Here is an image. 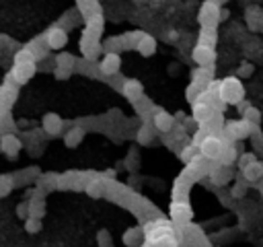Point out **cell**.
I'll return each mask as SVG.
<instances>
[{
  "instance_id": "cell-1",
  "label": "cell",
  "mask_w": 263,
  "mask_h": 247,
  "mask_svg": "<svg viewBox=\"0 0 263 247\" xmlns=\"http://www.w3.org/2000/svg\"><path fill=\"white\" fill-rule=\"evenodd\" d=\"M218 99L226 105H239L245 99V87L239 76H226L218 87Z\"/></svg>"
},
{
  "instance_id": "cell-2",
  "label": "cell",
  "mask_w": 263,
  "mask_h": 247,
  "mask_svg": "<svg viewBox=\"0 0 263 247\" xmlns=\"http://www.w3.org/2000/svg\"><path fill=\"white\" fill-rule=\"evenodd\" d=\"M197 21H199L201 27H212V29H216V25L222 21L220 4H216L214 0H206V2H201L199 11H197Z\"/></svg>"
},
{
  "instance_id": "cell-3",
  "label": "cell",
  "mask_w": 263,
  "mask_h": 247,
  "mask_svg": "<svg viewBox=\"0 0 263 247\" xmlns=\"http://www.w3.org/2000/svg\"><path fill=\"white\" fill-rule=\"evenodd\" d=\"M128 39H130V46L134 48L136 52H140V56H152L154 52H156V39L152 37V35H148L144 31H134V33H130L128 35Z\"/></svg>"
},
{
  "instance_id": "cell-4",
  "label": "cell",
  "mask_w": 263,
  "mask_h": 247,
  "mask_svg": "<svg viewBox=\"0 0 263 247\" xmlns=\"http://www.w3.org/2000/svg\"><path fill=\"white\" fill-rule=\"evenodd\" d=\"M35 70H37V66H35V62H16V64L13 66V70L8 72L6 76V81H11L13 85H25V83H29L33 74H35Z\"/></svg>"
},
{
  "instance_id": "cell-5",
  "label": "cell",
  "mask_w": 263,
  "mask_h": 247,
  "mask_svg": "<svg viewBox=\"0 0 263 247\" xmlns=\"http://www.w3.org/2000/svg\"><path fill=\"white\" fill-rule=\"evenodd\" d=\"M199 148V155L201 157H206V159H218L222 153V148H224V142H222V138H218L216 134H206L204 140L197 144Z\"/></svg>"
},
{
  "instance_id": "cell-6",
  "label": "cell",
  "mask_w": 263,
  "mask_h": 247,
  "mask_svg": "<svg viewBox=\"0 0 263 247\" xmlns=\"http://www.w3.org/2000/svg\"><path fill=\"white\" fill-rule=\"evenodd\" d=\"M191 58L197 66H214V60H216V52L212 46H208V43H197L191 52Z\"/></svg>"
},
{
  "instance_id": "cell-7",
  "label": "cell",
  "mask_w": 263,
  "mask_h": 247,
  "mask_svg": "<svg viewBox=\"0 0 263 247\" xmlns=\"http://www.w3.org/2000/svg\"><path fill=\"white\" fill-rule=\"evenodd\" d=\"M150 124L154 126V130L163 132V134H166V132H171L175 128V124H177V120H175V116H171L169 111L164 109H154L152 111V120Z\"/></svg>"
},
{
  "instance_id": "cell-8",
  "label": "cell",
  "mask_w": 263,
  "mask_h": 247,
  "mask_svg": "<svg viewBox=\"0 0 263 247\" xmlns=\"http://www.w3.org/2000/svg\"><path fill=\"white\" fill-rule=\"evenodd\" d=\"M119 68H121V58H119L117 52H105L103 58H101V62H99L101 74L113 76V74L119 72Z\"/></svg>"
},
{
  "instance_id": "cell-9",
  "label": "cell",
  "mask_w": 263,
  "mask_h": 247,
  "mask_svg": "<svg viewBox=\"0 0 263 247\" xmlns=\"http://www.w3.org/2000/svg\"><path fill=\"white\" fill-rule=\"evenodd\" d=\"M23 142L15 134H2L0 136V153H4L8 159H16V155L21 153Z\"/></svg>"
},
{
  "instance_id": "cell-10",
  "label": "cell",
  "mask_w": 263,
  "mask_h": 247,
  "mask_svg": "<svg viewBox=\"0 0 263 247\" xmlns=\"http://www.w3.org/2000/svg\"><path fill=\"white\" fill-rule=\"evenodd\" d=\"M226 130L230 132V136L234 140H243V138H247L253 134V124L247 122L245 118L241 120H234V122H229V126H226Z\"/></svg>"
},
{
  "instance_id": "cell-11",
  "label": "cell",
  "mask_w": 263,
  "mask_h": 247,
  "mask_svg": "<svg viewBox=\"0 0 263 247\" xmlns=\"http://www.w3.org/2000/svg\"><path fill=\"white\" fill-rule=\"evenodd\" d=\"M121 95H124L126 99H130L132 103H138L144 97V87L140 81H136V78H130V81H126L124 87H121Z\"/></svg>"
},
{
  "instance_id": "cell-12",
  "label": "cell",
  "mask_w": 263,
  "mask_h": 247,
  "mask_svg": "<svg viewBox=\"0 0 263 247\" xmlns=\"http://www.w3.org/2000/svg\"><path fill=\"white\" fill-rule=\"evenodd\" d=\"M46 43L49 50H62L68 43V33L62 27H51L46 33Z\"/></svg>"
},
{
  "instance_id": "cell-13",
  "label": "cell",
  "mask_w": 263,
  "mask_h": 247,
  "mask_svg": "<svg viewBox=\"0 0 263 247\" xmlns=\"http://www.w3.org/2000/svg\"><path fill=\"white\" fill-rule=\"evenodd\" d=\"M41 128H43V132H46V134L58 136L60 132H62V128H64V120L60 118L58 113H46V116H43V120H41Z\"/></svg>"
},
{
  "instance_id": "cell-14",
  "label": "cell",
  "mask_w": 263,
  "mask_h": 247,
  "mask_svg": "<svg viewBox=\"0 0 263 247\" xmlns=\"http://www.w3.org/2000/svg\"><path fill=\"white\" fill-rule=\"evenodd\" d=\"M243 179L247 183H257L263 179V161H255L243 169Z\"/></svg>"
},
{
  "instance_id": "cell-15",
  "label": "cell",
  "mask_w": 263,
  "mask_h": 247,
  "mask_svg": "<svg viewBox=\"0 0 263 247\" xmlns=\"http://www.w3.org/2000/svg\"><path fill=\"white\" fill-rule=\"evenodd\" d=\"M214 105H210V103H194V120L201 122V124H206L214 118Z\"/></svg>"
},
{
  "instance_id": "cell-16",
  "label": "cell",
  "mask_w": 263,
  "mask_h": 247,
  "mask_svg": "<svg viewBox=\"0 0 263 247\" xmlns=\"http://www.w3.org/2000/svg\"><path fill=\"white\" fill-rule=\"evenodd\" d=\"M191 83H197V85H204L208 87L212 83V66H199L191 72Z\"/></svg>"
},
{
  "instance_id": "cell-17",
  "label": "cell",
  "mask_w": 263,
  "mask_h": 247,
  "mask_svg": "<svg viewBox=\"0 0 263 247\" xmlns=\"http://www.w3.org/2000/svg\"><path fill=\"white\" fill-rule=\"evenodd\" d=\"M82 138H84V130H82L81 126H74V128H70V130L66 132L64 144H66L68 148H74V146H78V144L82 142Z\"/></svg>"
},
{
  "instance_id": "cell-18",
  "label": "cell",
  "mask_w": 263,
  "mask_h": 247,
  "mask_svg": "<svg viewBox=\"0 0 263 247\" xmlns=\"http://www.w3.org/2000/svg\"><path fill=\"white\" fill-rule=\"evenodd\" d=\"M15 99H16V85L4 83L2 87H0V103L6 105V107H11Z\"/></svg>"
},
{
  "instance_id": "cell-19",
  "label": "cell",
  "mask_w": 263,
  "mask_h": 247,
  "mask_svg": "<svg viewBox=\"0 0 263 247\" xmlns=\"http://www.w3.org/2000/svg\"><path fill=\"white\" fill-rule=\"evenodd\" d=\"M56 66L58 68H66V70H74L76 58L72 54H68V52H60V54L56 56Z\"/></svg>"
},
{
  "instance_id": "cell-20",
  "label": "cell",
  "mask_w": 263,
  "mask_h": 247,
  "mask_svg": "<svg viewBox=\"0 0 263 247\" xmlns=\"http://www.w3.org/2000/svg\"><path fill=\"white\" fill-rule=\"evenodd\" d=\"M171 214H173L175 220H189L191 218V208L185 204V202H181V204L171 206Z\"/></svg>"
},
{
  "instance_id": "cell-21",
  "label": "cell",
  "mask_w": 263,
  "mask_h": 247,
  "mask_svg": "<svg viewBox=\"0 0 263 247\" xmlns=\"http://www.w3.org/2000/svg\"><path fill=\"white\" fill-rule=\"evenodd\" d=\"M43 214H46V202H43V198H33L29 202V216L43 218Z\"/></svg>"
},
{
  "instance_id": "cell-22",
  "label": "cell",
  "mask_w": 263,
  "mask_h": 247,
  "mask_svg": "<svg viewBox=\"0 0 263 247\" xmlns=\"http://www.w3.org/2000/svg\"><path fill=\"white\" fill-rule=\"evenodd\" d=\"M234 159H236V148H234L232 144H224L220 157H218V161H220V165L229 167V165H232V163H234Z\"/></svg>"
},
{
  "instance_id": "cell-23",
  "label": "cell",
  "mask_w": 263,
  "mask_h": 247,
  "mask_svg": "<svg viewBox=\"0 0 263 247\" xmlns=\"http://www.w3.org/2000/svg\"><path fill=\"white\" fill-rule=\"evenodd\" d=\"M152 138H154V126L152 124H144V126L138 130V142L140 144H150Z\"/></svg>"
},
{
  "instance_id": "cell-24",
  "label": "cell",
  "mask_w": 263,
  "mask_h": 247,
  "mask_svg": "<svg viewBox=\"0 0 263 247\" xmlns=\"http://www.w3.org/2000/svg\"><path fill=\"white\" fill-rule=\"evenodd\" d=\"M140 237H142V231H140L138 227H132V229H128V231L124 233V237H121V239H124V243H126L128 247H134V245L140 241Z\"/></svg>"
},
{
  "instance_id": "cell-25",
  "label": "cell",
  "mask_w": 263,
  "mask_h": 247,
  "mask_svg": "<svg viewBox=\"0 0 263 247\" xmlns=\"http://www.w3.org/2000/svg\"><path fill=\"white\" fill-rule=\"evenodd\" d=\"M241 111H243V118L247 120V122H251V124H259V122H261V111H259L257 107H251V105H243Z\"/></svg>"
},
{
  "instance_id": "cell-26",
  "label": "cell",
  "mask_w": 263,
  "mask_h": 247,
  "mask_svg": "<svg viewBox=\"0 0 263 247\" xmlns=\"http://www.w3.org/2000/svg\"><path fill=\"white\" fill-rule=\"evenodd\" d=\"M13 188H15V177L13 175H0V198L8 196Z\"/></svg>"
},
{
  "instance_id": "cell-27",
  "label": "cell",
  "mask_w": 263,
  "mask_h": 247,
  "mask_svg": "<svg viewBox=\"0 0 263 247\" xmlns=\"http://www.w3.org/2000/svg\"><path fill=\"white\" fill-rule=\"evenodd\" d=\"M214 41H216V29H212V27H201L199 29V43L214 46Z\"/></svg>"
},
{
  "instance_id": "cell-28",
  "label": "cell",
  "mask_w": 263,
  "mask_h": 247,
  "mask_svg": "<svg viewBox=\"0 0 263 247\" xmlns=\"http://www.w3.org/2000/svg\"><path fill=\"white\" fill-rule=\"evenodd\" d=\"M35 60H37V56H35V52L31 48H23L15 54V64L16 62H35Z\"/></svg>"
},
{
  "instance_id": "cell-29",
  "label": "cell",
  "mask_w": 263,
  "mask_h": 247,
  "mask_svg": "<svg viewBox=\"0 0 263 247\" xmlns=\"http://www.w3.org/2000/svg\"><path fill=\"white\" fill-rule=\"evenodd\" d=\"M23 225H25V231L35 235V233H39L41 231V218H35V216H29V218H25L23 220Z\"/></svg>"
},
{
  "instance_id": "cell-30",
  "label": "cell",
  "mask_w": 263,
  "mask_h": 247,
  "mask_svg": "<svg viewBox=\"0 0 263 247\" xmlns=\"http://www.w3.org/2000/svg\"><path fill=\"white\" fill-rule=\"evenodd\" d=\"M201 91H206V87H204V85L191 83V85H187V89H185V97H187V99H189L191 103H194V101L197 99V95H199Z\"/></svg>"
},
{
  "instance_id": "cell-31",
  "label": "cell",
  "mask_w": 263,
  "mask_h": 247,
  "mask_svg": "<svg viewBox=\"0 0 263 247\" xmlns=\"http://www.w3.org/2000/svg\"><path fill=\"white\" fill-rule=\"evenodd\" d=\"M197 151H199V148H196V146H185V148L181 151V161H183V163H191V161H194V159L197 157V155H196Z\"/></svg>"
},
{
  "instance_id": "cell-32",
  "label": "cell",
  "mask_w": 263,
  "mask_h": 247,
  "mask_svg": "<svg viewBox=\"0 0 263 247\" xmlns=\"http://www.w3.org/2000/svg\"><path fill=\"white\" fill-rule=\"evenodd\" d=\"M257 161V157L253 155V153H243L241 157H239V167H241V171L245 169L247 165H251V163H255Z\"/></svg>"
},
{
  "instance_id": "cell-33",
  "label": "cell",
  "mask_w": 263,
  "mask_h": 247,
  "mask_svg": "<svg viewBox=\"0 0 263 247\" xmlns=\"http://www.w3.org/2000/svg\"><path fill=\"white\" fill-rule=\"evenodd\" d=\"M253 70H255V66H253L251 62H243V64L239 66V70H236V74L243 76V78H247V76L253 74Z\"/></svg>"
},
{
  "instance_id": "cell-34",
  "label": "cell",
  "mask_w": 263,
  "mask_h": 247,
  "mask_svg": "<svg viewBox=\"0 0 263 247\" xmlns=\"http://www.w3.org/2000/svg\"><path fill=\"white\" fill-rule=\"evenodd\" d=\"M16 216H19L21 220L29 218V202H21V204L16 206Z\"/></svg>"
},
{
  "instance_id": "cell-35",
  "label": "cell",
  "mask_w": 263,
  "mask_h": 247,
  "mask_svg": "<svg viewBox=\"0 0 263 247\" xmlns=\"http://www.w3.org/2000/svg\"><path fill=\"white\" fill-rule=\"evenodd\" d=\"M70 72H72V70H66V68H58L56 66L54 76L58 78V81H66V78H70Z\"/></svg>"
},
{
  "instance_id": "cell-36",
  "label": "cell",
  "mask_w": 263,
  "mask_h": 247,
  "mask_svg": "<svg viewBox=\"0 0 263 247\" xmlns=\"http://www.w3.org/2000/svg\"><path fill=\"white\" fill-rule=\"evenodd\" d=\"M230 196H232V198H241V196H245V185H241V183H234V185H232Z\"/></svg>"
},
{
  "instance_id": "cell-37",
  "label": "cell",
  "mask_w": 263,
  "mask_h": 247,
  "mask_svg": "<svg viewBox=\"0 0 263 247\" xmlns=\"http://www.w3.org/2000/svg\"><path fill=\"white\" fill-rule=\"evenodd\" d=\"M99 188H101V183L99 181H95V183H89V185H86V192H89V194H93V196H99Z\"/></svg>"
},
{
  "instance_id": "cell-38",
  "label": "cell",
  "mask_w": 263,
  "mask_h": 247,
  "mask_svg": "<svg viewBox=\"0 0 263 247\" xmlns=\"http://www.w3.org/2000/svg\"><path fill=\"white\" fill-rule=\"evenodd\" d=\"M214 2H216V4H220V6H222L224 2H229V0H214Z\"/></svg>"
},
{
  "instance_id": "cell-39",
  "label": "cell",
  "mask_w": 263,
  "mask_h": 247,
  "mask_svg": "<svg viewBox=\"0 0 263 247\" xmlns=\"http://www.w3.org/2000/svg\"><path fill=\"white\" fill-rule=\"evenodd\" d=\"M261 33H263V25H261Z\"/></svg>"
}]
</instances>
